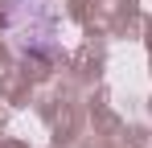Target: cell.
Listing matches in <instances>:
<instances>
[{
    "label": "cell",
    "mask_w": 152,
    "mask_h": 148,
    "mask_svg": "<svg viewBox=\"0 0 152 148\" xmlns=\"http://www.w3.org/2000/svg\"><path fill=\"white\" fill-rule=\"evenodd\" d=\"M0 25L4 37L21 58L33 62H58L62 58V8L58 0H4L0 8Z\"/></svg>",
    "instance_id": "cell-1"
}]
</instances>
